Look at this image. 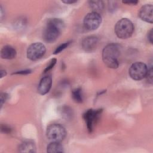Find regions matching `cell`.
Here are the masks:
<instances>
[{"instance_id":"277c9868","label":"cell","mask_w":153,"mask_h":153,"mask_svg":"<svg viewBox=\"0 0 153 153\" xmlns=\"http://www.w3.org/2000/svg\"><path fill=\"white\" fill-rule=\"evenodd\" d=\"M66 131L63 126L59 124H53L48 126L46 130L47 138L51 142H60L65 137Z\"/></svg>"},{"instance_id":"9c48e42d","label":"cell","mask_w":153,"mask_h":153,"mask_svg":"<svg viewBox=\"0 0 153 153\" xmlns=\"http://www.w3.org/2000/svg\"><path fill=\"white\" fill-rule=\"evenodd\" d=\"M152 5L146 4L140 9L139 11V16L142 20L149 23H152Z\"/></svg>"},{"instance_id":"7402d4cb","label":"cell","mask_w":153,"mask_h":153,"mask_svg":"<svg viewBox=\"0 0 153 153\" xmlns=\"http://www.w3.org/2000/svg\"><path fill=\"white\" fill-rule=\"evenodd\" d=\"M11 128L10 127L6 126V125H4V126H1V130L2 131H4V133H10L11 131Z\"/></svg>"},{"instance_id":"ac0fdd59","label":"cell","mask_w":153,"mask_h":153,"mask_svg":"<svg viewBox=\"0 0 153 153\" xmlns=\"http://www.w3.org/2000/svg\"><path fill=\"white\" fill-rule=\"evenodd\" d=\"M152 66H151L149 68H148V71H147V73H146V78L148 80V81L150 83H152Z\"/></svg>"},{"instance_id":"7c38bea8","label":"cell","mask_w":153,"mask_h":153,"mask_svg":"<svg viewBox=\"0 0 153 153\" xmlns=\"http://www.w3.org/2000/svg\"><path fill=\"white\" fill-rule=\"evenodd\" d=\"M16 50L11 45H5L1 50V57L4 59H12L16 57Z\"/></svg>"},{"instance_id":"e0dca14e","label":"cell","mask_w":153,"mask_h":153,"mask_svg":"<svg viewBox=\"0 0 153 153\" xmlns=\"http://www.w3.org/2000/svg\"><path fill=\"white\" fill-rule=\"evenodd\" d=\"M71 41H68V42H66L61 45H60L59 47H57L56 48V49L55 50V51H54V54H56L57 53H59L60 52H61L62 51H63V50H65L66 48H67L68 47V45L71 44Z\"/></svg>"},{"instance_id":"d4e9b609","label":"cell","mask_w":153,"mask_h":153,"mask_svg":"<svg viewBox=\"0 0 153 153\" xmlns=\"http://www.w3.org/2000/svg\"><path fill=\"white\" fill-rule=\"evenodd\" d=\"M77 1H72V0H65V1H62V2L65 3V4H74Z\"/></svg>"},{"instance_id":"8992f818","label":"cell","mask_w":153,"mask_h":153,"mask_svg":"<svg viewBox=\"0 0 153 153\" xmlns=\"http://www.w3.org/2000/svg\"><path fill=\"white\" fill-rule=\"evenodd\" d=\"M46 48L41 42H35L30 45L27 50V57L29 59L35 61L41 59L45 53Z\"/></svg>"},{"instance_id":"44dd1931","label":"cell","mask_w":153,"mask_h":153,"mask_svg":"<svg viewBox=\"0 0 153 153\" xmlns=\"http://www.w3.org/2000/svg\"><path fill=\"white\" fill-rule=\"evenodd\" d=\"M31 72V71L30 69H26L24 71H17L16 72H14L13 74H22V75H26L30 74Z\"/></svg>"},{"instance_id":"5b68a950","label":"cell","mask_w":153,"mask_h":153,"mask_svg":"<svg viewBox=\"0 0 153 153\" xmlns=\"http://www.w3.org/2000/svg\"><path fill=\"white\" fill-rule=\"evenodd\" d=\"M147 71L148 67L145 63L137 62L131 65L128 73L133 79L141 80L146 76Z\"/></svg>"},{"instance_id":"5bb4252c","label":"cell","mask_w":153,"mask_h":153,"mask_svg":"<svg viewBox=\"0 0 153 153\" xmlns=\"http://www.w3.org/2000/svg\"><path fill=\"white\" fill-rule=\"evenodd\" d=\"M47 151L49 153H59L64 152L63 146L57 142H52L48 145Z\"/></svg>"},{"instance_id":"3957f363","label":"cell","mask_w":153,"mask_h":153,"mask_svg":"<svg viewBox=\"0 0 153 153\" xmlns=\"http://www.w3.org/2000/svg\"><path fill=\"white\" fill-rule=\"evenodd\" d=\"M134 30L133 23L127 18H123L116 23L114 31L116 35L121 39H127L130 37Z\"/></svg>"},{"instance_id":"ba28073f","label":"cell","mask_w":153,"mask_h":153,"mask_svg":"<svg viewBox=\"0 0 153 153\" xmlns=\"http://www.w3.org/2000/svg\"><path fill=\"white\" fill-rule=\"evenodd\" d=\"M102 112V109H88L83 114V118L86 123L87 130L91 133L94 124L97 123L100 115Z\"/></svg>"},{"instance_id":"7a4b0ae2","label":"cell","mask_w":153,"mask_h":153,"mask_svg":"<svg viewBox=\"0 0 153 153\" xmlns=\"http://www.w3.org/2000/svg\"><path fill=\"white\" fill-rule=\"evenodd\" d=\"M121 47L117 44L107 45L102 51V59L104 63L110 68H117L119 66V57Z\"/></svg>"},{"instance_id":"d6986e66","label":"cell","mask_w":153,"mask_h":153,"mask_svg":"<svg viewBox=\"0 0 153 153\" xmlns=\"http://www.w3.org/2000/svg\"><path fill=\"white\" fill-rule=\"evenodd\" d=\"M56 62H57V60H56V59H51V61L50 62L48 65V66L46 67V68L44 69V73H46V72H48L50 70H51V69L54 67V66L55 65V64L56 63Z\"/></svg>"},{"instance_id":"603a6c76","label":"cell","mask_w":153,"mask_h":153,"mask_svg":"<svg viewBox=\"0 0 153 153\" xmlns=\"http://www.w3.org/2000/svg\"><path fill=\"white\" fill-rule=\"evenodd\" d=\"M152 29H151L148 34V41L151 44H152V40H153V36H152Z\"/></svg>"},{"instance_id":"ffe728a7","label":"cell","mask_w":153,"mask_h":153,"mask_svg":"<svg viewBox=\"0 0 153 153\" xmlns=\"http://www.w3.org/2000/svg\"><path fill=\"white\" fill-rule=\"evenodd\" d=\"M8 95L7 93H2L1 95V108L3 104L5 103L6 100L8 99Z\"/></svg>"},{"instance_id":"6da1fadb","label":"cell","mask_w":153,"mask_h":153,"mask_svg":"<svg viewBox=\"0 0 153 153\" xmlns=\"http://www.w3.org/2000/svg\"><path fill=\"white\" fill-rule=\"evenodd\" d=\"M64 27L65 24L62 20L56 18L49 19L43 31L42 36L45 41L48 43L54 42L59 36Z\"/></svg>"},{"instance_id":"9a60e30c","label":"cell","mask_w":153,"mask_h":153,"mask_svg":"<svg viewBox=\"0 0 153 153\" xmlns=\"http://www.w3.org/2000/svg\"><path fill=\"white\" fill-rule=\"evenodd\" d=\"M88 3L90 7L92 9L93 12L99 13L103 9L104 4L102 1H90Z\"/></svg>"},{"instance_id":"484cf974","label":"cell","mask_w":153,"mask_h":153,"mask_svg":"<svg viewBox=\"0 0 153 153\" xmlns=\"http://www.w3.org/2000/svg\"><path fill=\"white\" fill-rule=\"evenodd\" d=\"M7 74V72L5 70H1V72H0V76H1V78H2L4 76H5Z\"/></svg>"},{"instance_id":"8fae6325","label":"cell","mask_w":153,"mask_h":153,"mask_svg":"<svg viewBox=\"0 0 153 153\" xmlns=\"http://www.w3.org/2000/svg\"><path fill=\"white\" fill-rule=\"evenodd\" d=\"M52 85V78L50 75L43 77L38 87V91L41 95L47 94L50 90Z\"/></svg>"},{"instance_id":"cb8c5ba5","label":"cell","mask_w":153,"mask_h":153,"mask_svg":"<svg viewBox=\"0 0 153 153\" xmlns=\"http://www.w3.org/2000/svg\"><path fill=\"white\" fill-rule=\"evenodd\" d=\"M124 4H127L129 5H136L138 3V1H123Z\"/></svg>"},{"instance_id":"2e32d148","label":"cell","mask_w":153,"mask_h":153,"mask_svg":"<svg viewBox=\"0 0 153 153\" xmlns=\"http://www.w3.org/2000/svg\"><path fill=\"white\" fill-rule=\"evenodd\" d=\"M72 97L73 100L76 103H81L83 100L82 90L80 88H76L72 91Z\"/></svg>"},{"instance_id":"4fadbf2b","label":"cell","mask_w":153,"mask_h":153,"mask_svg":"<svg viewBox=\"0 0 153 153\" xmlns=\"http://www.w3.org/2000/svg\"><path fill=\"white\" fill-rule=\"evenodd\" d=\"M19 151L20 152H35L36 146L32 141H24L19 146Z\"/></svg>"},{"instance_id":"30bf717a","label":"cell","mask_w":153,"mask_h":153,"mask_svg":"<svg viewBox=\"0 0 153 153\" xmlns=\"http://www.w3.org/2000/svg\"><path fill=\"white\" fill-rule=\"evenodd\" d=\"M99 42V39L96 36H88L85 37L82 41V47L87 52L94 51Z\"/></svg>"},{"instance_id":"52a82bcc","label":"cell","mask_w":153,"mask_h":153,"mask_svg":"<svg viewBox=\"0 0 153 153\" xmlns=\"http://www.w3.org/2000/svg\"><path fill=\"white\" fill-rule=\"evenodd\" d=\"M102 22V17L99 13L91 12L88 13L84 19V26L85 29L93 30L97 29Z\"/></svg>"}]
</instances>
